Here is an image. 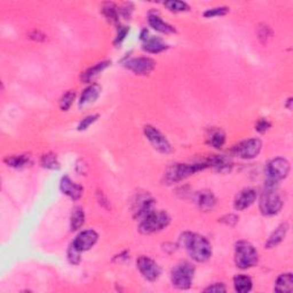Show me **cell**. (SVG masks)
Masks as SVG:
<instances>
[{
  "label": "cell",
  "instance_id": "6da1fadb",
  "mask_svg": "<svg viewBox=\"0 0 293 293\" xmlns=\"http://www.w3.org/2000/svg\"><path fill=\"white\" fill-rule=\"evenodd\" d=\"M180 243L186 251L196 262H205L212 256V246L210 242L202 235L195 232H183L180 237Z\"/></svg>",
  "mask_w": 293,
  "mask_h": 293
},
{
  "label": "cell",
  "instance_id": "7a4b0ae2",
  "mask_svg": "<svg viewBox=\"0 0 293 293\" xmlns=\"http://www.w3.org/2000/svg\"><path fill=\"white\" fill-rule=\"evenodd\" d=\"M207 167H211L209 158L194 164H173L167 167L166 172L164 173V180L167 185H172V183H176L181 180L189 178L190 175L203 171Z\"/></svg>",
  "mask_w": 293,
  "mask_h": 293
},
{
  "label": "cell",
  "instance_id": "3957f363",
  "mask_svg": "<svg viewBox=\"0 0 293 293\" xmlns=\"http://www.w3.org/2000/svg\"><path fill=\"white\" fill-rule=\"evenodd\" d=\"M275 187H276V185L267 183L266 190L260 197L259 209L261 213L267 215V217H271V215L280 213L282 207H283V199H282L280 194L277 193V190L275 189Z\"/></svg>",
  "mask_w": 293,
  "mask_h": 293
},
{
  "label": "cell",
  "instance_id": "277c9868",
  "mask_svg": "<svg viewBox=\"0 0 293 293\" xmlns=\"http://www.w3.org/2000/svg\"><path fill=\"white\" fill-rule=\"evenodd\" d=\"M171 222V217L165 211H153L140 220L139 231L141 234L149 235L163 230Z\"/></svg>",
  "mask_w": 293,
  "mask_h": 293
},
{
  "label": "cell",
  "instance_id": "5b68a950",
  "mask_svg": "<svg viewBox=\"0 0 293 293\" xmlns=\"http://www.w3.org/2000/svg\"><path fill=\"white\" fill-rule=\"evenodd\" d=\"M195 267L188 261H180L173 267L171 271V281L173 287L179 290H187L192 287Z\"/></svg>",
  "mask_w": 293,
  "mask_h": 293
},
{
  "label": "cell",
  "instance_id": "8992f818",
  "mask_svg": "<svg viewBox=\"0 0 293 293\" xmlns=\"http://www.w3.org/2000/svg\"><path fill=\"white\" fill-rule=\"evenodd\" d=\"M259 261L257 250L251 243L246 241H239L235 245V262L236 266L241 269H248L257 266Z\"/></svg>",
  "mask_w": 293,
  "mask_h": 293
},
{
  "label": "cell",
  "instance_id": "52a82bcc",
  "mask_svg": "<svg viewBox=\"0 0 293 293\" xmlns=\"http://www.w3.org/2000/svg\"><path fill=\"white\" fill-rule=\"evenodd\" d=\"M266 173L268 176L267 183L277 185V182L287 178L290 173V163L284 158H274L267 164Z\"/></svg>",
  "mask_w": 293,
  "mask_h": 293
},
{
  "label": "cell",
  "instance_id": "ba28073f",
  "mask_svg": "<svg viewBox=\"0 0 293 293\" xmlns=\"http://www.w3.org/2000/svg\"><path fill=\"white\" fill-rule=\"evenodd\" d=\"M261 148H262V143L256 137V139L244 140L236 144L232 149V154L242 160H253L260 154Z\"/></svg>",
  "mask_w": 293,
  "mask_h": 293
},
{
  "label": "cell",
  "instance_id": "9c48e42d",
  "mask_svg": "<svg viewBox=\"0 0 293 293\" xmlns=\"http://www.w3.org/2000/svg\"><path fill=\"white\" fill-rule=\"evenodd\" d=\"M144 135L149 141L151 146L154 147V149H156L158 153L161 154H169L172 151L171 143L168 142L166 136L164 134H162L156 127L147 125L144 126Z\"/></svg>",
  "mask_w": 293,
  "mask_h": 293
},
{
  "label": "cell",
  "instance_id": "30bf717a",
  "mask_svg": "<svg viewBox=\"0 0 293 293\" xmlns=\"http://www.w3.org/2000/svg\"><path fill=\"white\" fill-rule=\"evenodd\" d=\"M137 269L140 270V273L142 274V276L146 278L147 281L154 282L156 281L161 275V267L158 266L156 261L150 259L149 257H140L136 260Z\"/></svg>",
  "mask_w": 293,
  "mask_h": 293
},
{
  "label": "cell",
  "instance_id": "8fae6325",
  "mask_svg": "<svg viewBox=\"0 0 293 293\" xmlns=\"http://www.w3.org/2000/svg\"><path fill=\"white\" fill-rule=\"evenodd\" d=\"M125 66L130 71L139 76H146L153 71L156 66V62L150 58H135L129 60Z\"/></svg>",
  "mask_w": 293,
  "mask_h": 293
},
{
  "label": "cell",
  "instance_id": "7c38bea8",
  "mask_svg": "<svg viewBox=\"0 0 293 293\" xmlns=\"http://www.w3.org/2000/svg\"><path fill=\"white\" fill-rule=\"evenodd\" d=\"M98 239V232L93 230V229H88V230H84L75 238V241L72 242V244L75 245V248L80 252L88 251V250L93 248L97 244Z\"/></svg>",
  "mask_w": 293,
  "mask_h": 293
},
{
  "label": "cell",
  "instance_id": "4fadbf2b",
  "mask_svg": "<svg viewBox=\"0 0 293 293\" xmlns=\"http://www.w3.org/2000/svg\"><path fill=\"white\" fill-rule=\"evenodd\" d=\"M154 211V199L149 195H140L133 203L134 218L143 219Z\"/></svg>",
  "mask_w": 293,
  "mask_h": 293
},
{
  "label": "cell",
  "instance_id": "5bb4252c",
  "mask_svg": "<svg viewBox=\"0 0 293 293\" xmlns=\"http://www.w3.org/2000/svg\"><path fill=\"white\" fill-rule=\"evenodd\" d=\"M60 189L65 195L69 196L73 200L79 199L84 194V188L78 183L73 182L69 176H63L60 182Z\"/></svg>",
  "mask_w": 293,
  "mask_h": 293
},
{
  "label": "cell",
  "instance_id": "9a60e30c",
  "mask_svg": "<svg viewBox=\"0 0 293 293\" xmlns=\"http://www.w3.org/2000/svg\"><path fill=\"white\" fill-rule=\"evenodd\" d=\"M257 192L252 188H245L237 194L234 200V207L237 211L248 209L256 202Z\"/></svg>",
  "mask_w": 293,
  "mask_h": 293
},
{
  "label": "cell",
  "instance_id": "2e32d148",
  "mask_svg": "<svg viewBox=\"0 0 293 293\" xmlns=\"http://www.w3.org/2000/svg\"><path fill=\"white\" fill-rule=\"evenodd\" d=\"M195 202L197 206L204 212L213 210V207L217 204V198H215L214 194L211 190H200L196 194Z\"/></svg>",
  "mask_w": 293,
  "mask_h": 293
},
{
  "label": "cell",
  "instance_id": "e0dca14e",
  "mask_svg": "<svg viewBox=\"0 0 293 293\" xmlns=\"http://www.w3.org/2000/svg\"><path fill=\"white\" fill-rule=\"evenodd\" d=\"M101 94V86L98 84H92L85 88L79 100V107H86V105L94 103Z\"/></svg>",
  "mask_w": 293,
  "mask_h": 293
},
{
  "label": "cell",
  "instance_id": "ac0fdd59",
  "mask_svg": "<svg viewBox=\"0 0 293 293\" xmlns=\"http://www.w3.org/2000/svg\"><path fill=\"white\" fill-rule=\"evenodd\" d=\"M288 231H289V224H288V222L281 224L276 229H275V231L270 235V237L268 238V241L266 243V248L267 249H271V248H275V246H277L285 238V236H287Z\"/></svg>",
  "mask_w": 293,
  "mask_h": 293
},
{
  "label": "cell",
  "instance_id": "d6986e66",
  "mask_svg": "<svg viewBox=\"0 0 293 293\" xmlns=\"http://www.w3.org/2000/svg\"><path fill=\"white\" fill-rule=\"evenodd\" d=\"M111 63L109 61H102L100 63H97V65L91 66L90 69H87L82 75V80L84 83H90L93 80L95 77H98L100 73L103 71L104 69H107Z\"/></svg>",
  "mask_w": 293,
  "mask_h": 293
},
{
  "label": "cell",
  "instance_id": "ffe728a7",
  "mask_svg": "<svg viewBox=\"0 0 293 293\" xmlns=\"http://www.w3.org/2000/svg\"><path fill=\"white\" fill-rule=\"evenodd\" d=\"M148 22H149V26L153 28L154 30L158 31V33H175V29L171 26V24L164 22V21L157 15H150L149 19H148Z\"/></svg>",
  "mask_w": 293,
  "mask_h": 293
},
{
  "label": "cell",
  "instance_id": "44dd1931",
  "mask_svg": "<svg viewBox=\"0 0 293 293\" xmlns=\"http://www.w3.org/2000/svg\"><path fill=\"white\" fill-rule=\"evenodd\" d=\"M274 290L276 292H292L293 290V276L291 273L282 274L277 277Z\"/></svg>",
  "mask_w": 293,
  "mask_h": 293
},
{
  "label": "cell",
  "instance_id": "7402d4cb",
  "mask_svg": "<svg viewBox=\"0 0 293 293\" xmlns=\"http://www.w3.org/2000/svg\"><path fill=\"white\" fill-rule=\"evenodd\" d=\"M209 162L211 166L217 168L219 172H228L232 167L230 158L226 156H211L209 157Z\"/></svg>",
  "mask_w": 293,
  "mask_h": 293
},
{
  "label": "cell",
  "instance_id": "603a6c76",
  "mask_svg": "<svg viewBox=\"0 0 293 293\" xmlns=\"http://www.w3.org/2000/svg\"><path fill=\"white\" fill-rule=\"evenodd\" d=\"M142 48L146 52L151 53V54H158V53L167 49V45L162 41L160 38H148V39L144 41Z\"/></svg>",
  "mask_w": 293,
  "mask_h": 293
},
{
  "label": "cell",
  "instance_id": "cb8c5ba5",
  "mask_svg": "<svg viewBox=\"0 0 293 293\" xmlns=\"http://www.w3.org/2000/svg\"><path fill=\"white\" fill-rule=\"evenodd\" d=\"M234 288L236 292L246 293L252 289V280L246 275H237L234 277Z\"/></svg>",
  "mask_w": 293,
  "mask_h": 293
},
{
  "label": "cell",
  "instance_id": "d4e9b609",
  "mask_svg": "<svg viewBox=\"0 0 293 293\" xmlns=\"http://www.w3.org/2000/svg\"><path fill=\"white\" fill-rule=\"evenodd\" d=\"M207 140H209L210 146L214 149H221L226 142V134L221 130H212Z\"/></svg>",
  "mask_w": 293,
  "mask_h": 293
},
{
  "label": "cell",
  "instance_id": "484cf974",
  "mask_svg": "<svg viewBox=\"0 0 293 293\" xmlns=\"http://www.w3.org/2000/svg\"><path fill=\"white\" fill-rule=\"evenodd\" d=\"M102 14H103L105 19H107L110 23H116L118 22V15H119V10L117 8V6L112 2H105L102 5V9H101Z\"/></svg>",
  "mask_w": 293,
  "mask_h": 293
},
{
  "label": "cell",
  "instance_id": "4316f807",
  "mask_svg": "<svg viewBox=\"0 0 293 293\" xmlns=\"http://www.w3.org/2000/svg\"><path fill=\"white\" fill-rule=\"evenodd\" d=\"M5 163L10 167L22 168L30 163V157L28 155H15L5 158Z\"/></svg>",
  "mask_w": 293,
  "mask_h": 293
},
{
  "label": "cell",
  "instance_id": "83f0119b",
  "mask_svg": "<svg viewBox=\"0 0 293 293\" xmlns=\"http://www.w3.org/2000/svg\"><path fill=\"white\" fill-rule=\"evenodd\" d=\"M85 222V213L82 207H75L71 213V220H70V227L72 231L78 230L82 228Z\"/></svg>",
  "mask_w": 293,
  "mask_h": 293
},
{
  "label": "cell",
  "instance_id": "f1b7e54d",
  "mask_svg": "<svg viewBox=\"0 0 293 293\" xmlns=\"http://www.w3.org/2000/svg\"><path fill=\"white\" fill-rule=\"evenodd\" d=\"M40 164L42 167H45L47 169H53V171L60 168V163L58 161V157H56V155L51 154V153L45 154L44 156L41 157Z\"/></svg>",
  "mask_w": 293,
  "mask_h": 293
},
{
  "label": "cell",
  "instance_id": "f546056e",
  "mask_svg": "<svg viewBox=\"0 0 293 293\" xmlns=\"http://www.w3.org/2000/svg\"><path fill=\"white\" fill-rule=\"evenodd\" d=\"M164 6L166 7L167 9L171 10V12L174 13L187 12V10L190 9L188 3L185 1H180V0H169V1L164 2Z\"/></svg>",
  "mask_w": 293,
  "mask_h": 293
},
{
  "label": "cell",
  "instance_id": "4dcf8cb0",
  "mask_svg": "<svg viewBox=\"0 0 293 293\" xmlns=\"http://www.w3.org/2000/svg\"><path fill=\"white\" fill-rule=\"evenodd\" d=\"M75 92L72 91H69L66 92V93L63 95L61 98V100H60V108H61L62 111H68L70 107H71L73 101H75Z\"/></svg>",
  "mask_w": 293,
  "mask_h": 293
},
{
  "label": "cell",
  "instance_id": "1f68e13d",
  "mask_svg": "<svg viewBox=\"0 0 293 293\" xmlns=\"http://www.w3.org/2000/svg\"><path fill=\"white\" fill-rule=\"evenodd\" d=\"M229 13L228 7H215V8H210L204 13L205 17H217V16H224Z\"/></svg>",
  "mask_w": 293,
  "mask_h": 293
},
{
  "label": "cell",
  "instance_id": "d6a6232c",
  "mask_svg": "<svg viewBox=\"0 0 293 293\" xmlns=\"http://www.w3.org/2000/svg\"><path fill=\"white\" fill-rule=\"evenodd\" d=\"M68 260L71 264H78L80 262V251H78L72 244L68 249Z\"/></svg>",
  "mask_w": 293,
  "mask_h": 293
},
{
  "label": "cell",
  "instance_id": "836d02e7",
  "mask_svg": "<svg viewBox=\"0 0 293 293\" xmlns=\"http://www.w3.org/2000/svg\"><path fill=\"white\" fill-rule=\"evenodd\" d=\"M258 36H259V39L261 40L262 44H266L268 38L270 37V28L266 26V24L260 26L259 30H258Z\"/></svg>",
  "mask_w": 293,
  "mask_h": 293
},
{
  "label": "cell",
  "instance_id": "e575fe53",
  "mask_svg": "<svg viewBox=\"0 0 293 293\" xmlns=\"http://www.w3.org/2000/svg\"><path fill=\"white\" fill-rule=\"evenodd\" d=\"M98 118V115H91V116H87V117H85L82 122H80V124L78 125V130H87L88 127H90L92 124H93L94 122H97V119Z\"/></svg>",
  "mask_w": 293,
  "mask_h": 293
},
{
  "label": "cell",
  "instance_id": "d590c367",
  "mask_svg": "<svg viewBox=\"0 0 293 293\" xmlns=\"http://www.w3.org/2000/svg\"><path fill=\"white\" fill-rule=\"evenodd\" d=\"M219 220L227 226H235L238 222V217L235 214H227L224 218L219 219Z\"/></svg>",
  "mask_w": 293,
  "mask_h": 293
},
{
  "label": "cell",
  "instance_id": "8d00e7d4",
  "mask_svg": "<svg viewBox=\"0 0 293 293\" xmlns=\"http://www.w3.org/2000/svg\"><path fill=\"white\" fill-rule=\"evenodd\" d=\"M226 291H227V289H226V287L222 283L212 284L209 288H206L205 290H204V292H215V293H221Z\"/></svg>",
  "mask_w": 293,
  "mask_h": 293
},
{
  "label": "cell",
  "instance_id": "74e56055",
  "mask_svg": "<svg viewBox=\"0 0 293 293\" xmlns=\"http://www.w3.org/2000/svg\"><path fill=\"white\" fill-rule=\"evenodd\" d=\"M269 127H270V123L268 122L267 119L262 118V119H260V121L257 123L256 130L259 133H264V132H266V130H268V129H269Z\"/></svg>",
  "mask_w": 293,
  "mask_h": 293
},
{
  "label": "cell",
  "instance_id": "f35d334b",
  "mask_svg": "<svg viewBox=\"0 0 293 293\" xmlns=\"http://www.w3.org/2000/svg\"><path fill=\"white\" fill-rule=\"evenodd\" d=\"M118 10H119V13H121L123 15V17H124V19H130V14H132V12H133V5H132V3H125V5Z\"/></svg>",
  "mask_w": 293,
  "mask_h": 293
},
{
  "label": "cell",
  "instance_id": "ab89813d",
  "mask_svg": "<svg viewBox=\"0 0 293 293\" xmlns=\"http://www.w3.org/2000/svg\"><path fill=\"white\" fill-rule=\"evenodd\" d=\"M127 33H129V28H126V27L119 28V31H118L117 38H116V40H115V44H118V42H122L123 40H124Z\"/></svg>",
  "mask_w": 293,
  "mask_h": 293
},
{
  "label": "cell",
  "instance_id": "60d3db41",
  "mask_svg": "<svg viewBox=\"0 0 293 293\" xmlns=\"http://www.w3.org/2000/svg\"><path fill=\"white\" fill-rule=\"evenodd\" d=\"M147 36H148V31L147 30H143L142 33H141V39L146 41L148 39V38H149V37H147Z\"/></svg>",
  "mask_w": 293,
  "mask_h": 293
}]
</instances>
